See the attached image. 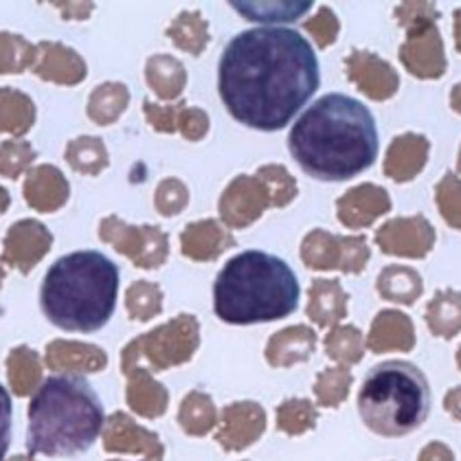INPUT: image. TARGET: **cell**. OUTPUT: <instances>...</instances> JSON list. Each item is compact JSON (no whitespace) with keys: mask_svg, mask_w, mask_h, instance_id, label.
Returning a JSON list of instances; mask_svg holds the SVG:
<instances>
[{"mask_svg":"<svg viewBox=\"0 0 461 461\" xmlns=\"http://www.w3.org/2000/svg\"><path fill=\"white\" fill-rule=\"evenodd\" d=\"M321 84L312 44L288 27H255L230 38L218 64V93L230 117L250 130L277 132Z\"/></svg>","mask_w":461,"mask_h":461,"instance_id":"obj_1","label":"cell"},{"mask_svg":"<svg viewBox=\"0 0 461 461\" xmlns=\"http://www.w3.org/2000/svg\"><path fill=\"white\" fill-rule=\"evenodd\" d=\"M288 148L308 176L323 183L352 180L378 158L375 119L358 99L323 95L293 125Z\"/></svg>","mask_w":461,"mask_h":461,"instance_id":"obj_2","label":"cell"},{"mask_svg":"<svg viewBox=\"0 0 461 461\" xmlns=\"http://www.w3.org/2000/svg\"><path fill=\"white\" fill-rule=\"evenodd\" d=\"M27 418V450L44 457L86 453L106 426L97 391L79 374L49 375L33 393Z\"/></svg>","mask_w":461,"mask_h":461,"instance_id":"obj_3","label":"cell"},{"mask_svg":"<svg viewBox=\"0 0 461 461\" xmlns=\"http://www.w3.org/2000/svg\"><path fill=\"white\" fill-rule=\"evenodd\" d=\"M119 268L97 250H75L47 270L40 308L55 328L93 334L113 319L119 294Z\"/></svg>","mask_w":461,"mask_h":461,"instance_id":"obj_4","label":"cell"},{"mask_svg":"<svg viewBox=\"0 0 461 461\" xmlns=\"http://www.w3.org/2000/svg\"><path fill=\"white\" fill-rule=\"evenodd\" d=\"M302 288L294 270L264 250L230 258L213 284V312L229 325L270 323L297 310Z\"/></svg>","mask_w":461,"mask_h":461,"instance_id":"obj_5","label":"cell"},{"mask_svg":"<svg viewBox=\"0 0 461 461\" xmlns=\"http://www.w3.org/2000/svg\"><path fill=\"white\" fill-rule=\"evenodd\" d=\"M430 413L429 380L409 360H384L365 375L358 391V415L380 438H404Z\"/></svg>","mask_w":461,"mask_h":461,"instance_id":"obj_6","label":"cell"},{"mask_svg":"<svg viewBox=\"0 0 461 461\" xmlns=\"http://www.w3.org/2000/svg\"><path fill=\"white\" fill-rule=\"evenodd\" d=\"M395 20L407 32L400 47V62L418 79H439L448 68L435 3H402L395 7Z\"/></svg>","mask_w":461,"mask_h":461,"instance_id":"obj_7","label":"cell"},{"mask_svg":"<svg viewBox=\"0 0 461 461\" xmlns=\"http://www.w3.org/2000/svg\"><path fill=\"white\" fill-rule=\"evenodd\" d=\"M200 345V325L194 314H180L123 349V372L130 374L139 356H145L157 372L187 363Z\"/></svg>","mask_w":461,"mask_h":461,"instance_id":"obj_8","label":"cell"},{"mask_svg":"<svg viewBox=\"0 0 461 461\" xmlns=\"http://www.w3.org/2000/svg\"><path fill=\"white\" fill-rule=\"evenodd\" d=\"M99 240L141 270L160 268L169 258V238L154 224H128L117 215L99 222Z\"/></svg>","mask_w":461,"mask_h":461,"instance_id":"obj_9","label":"cell"},{"mask_svg":"<svg viewBox=\"0 0 461 461\" xmlns=\"http://www.w3.org/2000/svg\"><path fill=\"white\" fill-rule=\"evenodd\" d=\"M299 253L310 270H340L345 275H360L369 262L365 235H334L325 229L310 230Z\"/></svg>","mask_w":461,"mask_h":461,"instance_id":"obj_10","label":"cell"},{"mask_svg":"<svg viewBox=\"0 0 461 461\" xmlns=\"http://www.w3.org/2000/svg\"><path fill=\"white\" fill-rule=\"evenodd\" d=\"M267 209H273L270 195L258 176H235L220 195L218 212L227 229H247L258 222Z\"/></svg>","mask_w":461,"mask_h":461,"instance_id":"obj_11","label":"cell"},{"mask_svg":"<svg viewBox=\"0 0 461 461\" xmlns=\"http://www.w3.org/2000/svg\"><path fill=\"white\" fill-rule=\"evenodd\" d=\"M435 227L424 215L391 218L375 230V244L384 255L407 259H424L435 247Z\"/></svg>","mask_w":461,"mask_h":461,"instance_id":"obj_12","label":"cell"},{"mask_svg":"<svg viewBox=\"0 0 461 461\" xmlns=\"http://www.w3.org/2000/svg\"><path fill=\"white\" fill-rule=\"evenodd\" d=\"M53 247L51 230L38 220H18L7 229L3 240V262L29 275L47 258Z\"/></svg>","mask_w":461,"mask_h":461,"instance_id":"obj_13","label":"cell"},{"mask_svg":"<svg viewBox=\"0 0 461 461\" xmlns=\"http://www.w3.org/2000/svg\"><path fill=\"white\" fill-rule=\"evenodd\" d=\"M348 79L374 102H387L400 88V77L387 59L369 51H352L345 58Z\"/></svg>","mask_w":461,"mask_h":461,"instance_id":"obj_14","label":"cell"},{"mask_svg":"<svg viewBox=\"0 0 461 461\" xmlns=\"http://www.w3.org/2000/svg\"><path fill=\"white\" fill-rule=\"evenodd\" d=\"M391 212V198L387 189L378 185L363 183L348 189L337 200V218L343 227L363 230L372 227L378 218Z\"/></svg>","mask_w":461,"mask_h":461,"instance_id":"obj_15","label":"cell"},{"mask_svg":"<svg viewBox=\"0 0 461 461\" xmlns=\"http://www.w3.org/2000/svg\"><path fill=\"white\" fill-rule=\"evenodd\" d=\"M32 71L44 82L58 84V86H77L86 79L88 67L86 59L75 49L42 40L38 42V58Z\"/></svg>","mask_w":461,"mask_h":461,"instance_id":"obj_16","label":"cell"},{"mask_svg":"<svg viewBox=\"0 0 461 461\" xmlns=\"http://www.w3.org/2000/svg\"><path fill=\"white\" fill-rule=\"evenodd\" d=\"M267 429V413L258 402H235L222 411V422L215 435L224 450H244L258 442Z\"/></svg>","mask_w":461,"mask_h":461,"instance_id":"obj_17","label":"cell"},{"mask_svg":"<svg viewBox=\"0 0 461 461\" xmlns=\"http://www.w3.org/2000/svg\"><path fill=\"white\" fill-rule=\"evenodd\" d=\"M24 203L38 213H55L68 203L71 187L55 165H36L27 172L23 183Z\"/></svg>","mask_w":461,"mask_h":461,"instance_id":"obj_18","label":"cell"},{"mask_svg":"<svg viewBox=\"0 0 461 461\" xmlns=\"http://www.w3.org/2000/svg\"><path fill=\"white\" fill-rule=\"evenodd\" d=\"M235 238L220 220L207 218L187 224L180 233V253L192 262H215L235 247Z\"/></svg>","mask_w":461,"mask_h":461,"instance_id":"obj_19","label":"cell"},{"mask_svg":"<svg viewBox=\"0 0 461 461\" xmlns=\"http://www.w3.org/2000/svg\"><path fill=\"white\" fill-rule=\"evenodd\" d=\"M365 345L374 354H407L415 348L413 321H411L409 314L400 312V310H383V312L374 317Z\"/></svg>","mask_w":461,"mask_h":461,"instance_id":"obj_20","label":"cell"},{"mask_svg":"<svg viewBox=\"0 0 461 461\" xmlns=\"http://www.w3.org/2000/svg\"><path fill=\"white\" fill-rule=\"evenodd\" d=\"M429 152L430 143L424 134H400L391 141L387 157H384V176L393 183H411L422 174Z\"/></svg>","mask_w":461,"mask_h":461,"instance_id":"obj_21","label":"cell"},{"mask_svg":"<svg viewBox=\"0 0 461 461\" xmlns=\"http://www.w3.org/2000/svg\"><path fill=\"white\" fill-rule=\"evenodd\" d=\"M349 294L339 279H314L308 290V317L319 328H334L348 317Z\"/></svg>","mask_w":461,"mask_h":461,"instance_id":"obj_22","label":"cell"},{"mask_svg":"<svg viewBox=\"0 0 461 461\" xmlns=\"http://www.w3.org/2000/svg\"><path fill=\"white\" fill-rule=\"evenodd\" d=\"M317 348V334L305 325H293L273 334L267 345V360L273 367H293L305 363Z\"/></svg>","mask_w":461,"mask_h":461,"instance_id":"obj_23","label":"cell"},{"mask_svg":"<svg viewBox=\"0 0 461 461\" xmlns=\"http://www.w3.org/2000/svg\"><path fill=\"white\" fill-rule=\"evenodd\" d=\"M106 448L108 450H128V453H145L152 461H160L163 457V444L154 433L141 429L128 418V415L117 413L110 418L106 430Z\"/></svg>","mask_w":461,"mask_h":461,"instance_id":"obj_24","label":"cell"},{"mask_svg":"<svg viewBox=\"0 0 461 461\" xmlns=\"http://www.w3.org/2000/svg\"><path fill=\"white\" fill-rule=\"evenodd\" d=\"M145 82L163 102H176L187 86V71L174 55L158 53L145 62Z\"/></svg>","mask_w":461,"mask_h":461,"instance_id":"obj_25","label":"cell"},{"mask_svg":"<svg viewBox=\"0 0 461 461\" xmlns=\"http://www.w3.org/2000/svg\"><path fill=\"white\" fill-rule=\"evenodd\" d=\"M426 328L433 337L450 340L461 334V293L453 288L438 290L426 305Z\"/></svg>","mask_w":461,"mask_h":461,"instance_id":"obj_26","label":"cell"},{"mask_svg":"<svg viewBox=\"0 0 461 461\" xmlns=\"http://www.w3.org/2000/svg\"><path fill=\"white\" fill-rule=\"evenodd\" d=\"M47 363L55 372H99L106 367V354L90 345L55 340L47 348Z\"/></svg>","mask_w":461,"mask_h":461,"instance_id":"obj_27","label":"cell"},{"mask_svg":"<svg viewBox=\"0 0 461 461\" xmlns=\"http://www.w3.org/2000/svg\"><path fill=\"white\" fill-rule=\"evenodd\" d=\"M375 290L384 302L398 305H413L422 297V275L409 267H384L375 279Z\"/></svg>","mask_w":461,"mask_h":461,"instance_id":"obj_28","label":"cell"},{"mask_svg":"<svg viewBox=\"0 0 461 461\" xmlns=\"http://www.w3.org/2000/svg\"><path fill=\"white\" fill-rule=\"evenodd\" d=\"M36 123V104L18 88H0V132L24 137Z\"/></svg>","mask_w":461,"mask_h":461,"instance_id":"obj_29","label":"cell"},{"mask_svg":"<svg viewBox=\"0 0 461 461\" xmlns=\"http://www.w3.org/2000/svg\"><path fill=\"white\" fill-rule=\"evenodd\" d=\"M165 36L174 42V47L180 51L194 55H203L207 51L209 42H212V33H209V23L200 12H183L172 20Z\"/></svg>","mask_w":461,"mask_h":461,"instance_id":"obj_30","label":"cell"},{"mask_svg":"<svg viewBox=\"0 0 461 461\" xmlns=\"http://www.w3.org/2000/svg\"><path fill=\"white\" fill-rule=\"evenodd\" d=\"M130 104V90L122 82H104L93 88L86 104V114L93 123L110 125L119 122Z\"/></svg>","mask_w":461,"mask_h":461,"instance_id":"obj_31","label":"cell"},{"mask_svg":"<svg viewBox=\"0 0 461 461\" xmlns=\"http://www.w3.org/2000/svg\"><path fill=\"white\" fill-rule=\"evenodd\" d=\"M169 395L163 384L148 372H134L128 384V404L143 418H160L167 409Z\"/></svg>","mask_w":461,"mask_h":461,"instance_id":"obj_32","label":"cell"},{"mask_svg":"<svg viewBox=\"0 0 461 461\" xmlns=\"http://www.w3.org/2000/svg\"><path fill=\"white\" fill-rule=\"evenodd\" d=\"M64 158L71 165L73 172L84 174V176H99L110 163L106 143L99 137H90V134L73 139V141L67 145Z\"/></svg>","mask_w":461,"mask_h":461,"instance_id":"obj_33","label":"cell"},{"mask_svg":"<svg viewBox=\"0 0 461 461\" xmlns=\"http://www.w3.org/2000/svg\"><path fill=\"white\" fill-rule=\"evenodd\" d=\"M178 424L187 435H195V438L207 435L218 424V411H215L213 400L207 393L192 391L180 404Z\"/></svg>","mask_w":461,"mask_h":461,"instance_id":"obj_34","label":"cell"},{"mask_svg":"<svg viewBox=\"0 0 461 461\" xmlns=\"http://www.w3.org/2000/svg\"><path fill=\"white\" fill-rule=\"evenodd\" d=\"M365 349H367V345H365L363 332L354 325H334L325 337V352L340 367L358 365L363 360Z\"/></svg>","mask_w":461,"mask_h":461,"instance_id":"obj_35","label":"cell"},{"mask_svg":"<svg viewBox=\"0 0 461 461\" xmlns=\"http://www.w3.org/2000/svg\"><path fill=\"white\" fill-rule=\"evenodd\" d=\"M38 44H32L18 33L0 32V75H20L33 68Z\"/></svg>","mask_w":461,"mask_h":461,"instance_id":"obj_36","label":"cell"},{"mask_svg":"<svg viewBox=\"0 0 461 461\" xmlns=\"http://www.w3.org/2000/svg\"><path fill=\"white\" fill-rule=\"evenodd\" d=\"M238 14L255 23H290L310 12L312 3H230Z\"/></svg>","mask_w":461,"mask_h":461,"instance_id":"obj_37","label":"cell"},{"mask_svg":"<svg viewBox=\"0 0 461 461\" xmlns=\"http://www.w3.org/2000/svg\"><path fill=\"white\" fill-rule=\"evenodd\" d=\"M7 374L9 384H12L16 395H29L36 391L40 383V363L36 352L29 348L12 349L7 358Z\"/></svg>","mask_w":461,"mask_h":461,"instance_id":"obj_38","label":"cell"},{"mask_svg":"<svg viewBox=\"0 0 461 461\" xmlns=\"http://www.w3.org/2000/svg\"><path fill=\"white\" fill-rule=\"evenodd\" d=\"M352 374L348 367H328L317 375L314 383V395L317 402L325 409H337L348 400L349 389H352Z\"/></svg>","mask_w":461,"mask_h":461,"instance_id":"obj_39","label":"cell"},{"mask_svg":"<svg viewBox=\"0 0 461 461\" xmlns=\"http://www.w3.org/2000/svg\"><path fill=\"white\" fill-rule=\"evenodd\" d=\"M255 176L262 180L264 187H267L273 209L288 207V204L297 198V180H294L293 174H290L284 165H262V167L255 172Z\"/></svg>","mask_w":461,"mask_h":461,"instance_id":"obj_40","label":"cell"},{"mask_svg":"<svg viewBox=\"0 0 461 461\" xmlns=\"http://www.w3.org/2000/svg\"><path fill=\"white\" fill-rule=\"evenodd\" d=\"M125 308H128L130 319L149 321L158 317L163 310V293L157 284L152 282H134L125 293Z\"/></svg>","mask_w":461,"mask_h":461,"instance_id":"obj_41","label":"cell"},{"mask_svg":"<svg viewBox=\"0 0 461 461\" xmlns=\"http://www.w3.org/2000/svg\"><path fill=\"white\" fill-rule=\"evenodd\" d=\"M319 411L310 400L293 398L285 400L277 409V429L285 435H302L317 426Z\"/></svg>","mask_w":461,"mask_h":461,"instance_id":"obj_42","label":"cell"},{"mask_svg":"<svg viewBox=\"0 0 461 461\" xmlns=\"http://www.w3.org/2000/svg\"><path fill=\"white\" fill-rule=\"evenodd\" d=\"M435 204L450 229L461 230V178L448 172L435 185Z\"/></svg>","mask_w":461,"mask_h":461,"instance_id":"obj_43","label":"cell"},{"mask_svg":"<svg viewBox=\"0 0 461 461\" xmlns=\"http://www.w3.org/2000/svg\"><path fill=\"white\" fill-rule=\"evenodd\" d=\"M36 149L29 141L23 139H9L0 143V176L16 180L24 172L32 169V163L36 160Z\"/></svg>","mask_w":461,"mask_h":461,"instance_id":"obj_44","label":"cell"},{"mask_svg":"<svg viewBox=\"0 0 461 461\" xmlns=\"http://www.w3.org/2000/svg\"><path fill=\"white\" fill-rule=\"evenodd\" d=\"M189 204V189L180 178H163L154 192V207L163 218L183 213Z\"/></svg>","mask_w":461,"mask_h":461,"instance_id":"obj_45","label":"cell"},{"mask_svg":"<svg viewBox=\"0 0 461 461\" xmlns=\"http://www.w3.org/2000/svg\"><path fill=\"white\" fill-rule=\"evenodd\" d=\"M303 29L314 38V42H317L319 49H328L337 42L339 32H340V23L332 9L319 7V12L314 14L312 18L305 20Z\"/></svg>","mask_w":461,"mask_h":461,"instance_id":"obj_46","label":"cell"},{"mask_svg":"<svg viewBox=\"0 0 461 461\" xmlns=\"http://www.w3.org/2000/svg\"><path fill=\"white\" fill-rule=\"evenodd\" d=\"M183 108H185V102L174 104V106H160V104H154L149 102V99H145L143 102L145 122L152 125L154 132L174 134L178 132V117Z\"/></svg>","mask_w":461,"mask_h":461,"instance_id":"obj_47","label":"cell"},{"mask_svg":"<svg viewBox=\"0 0 461 461\" xmlns=\"http://www.w3.org/2000/svg\"><path fill=\"white\" fill-rule=\"evenodd\" d=\"M209 125H212V122H209V114L203 108H192L185 104V108L180 110L178 132L187 141H203L209 134Z\"/></svg>","mask_w":461,"mask_h":461,"instance_id":"obj_48","label":"cell"},{"mask_svg":"<svg viewBox=\"0 0 461 461\" xmlns=\"http://www.w3.org/2000/svg\"><path fill=\"white\" fill-rule=\"evenodd\" d=\"M12 395L0 384V461L7 455L12 444Z\"/></svg>","mask_w":461,"mask_h":461,"instance_id":"obj_49","label":"cell"},{"mask_svg":"<svg viewBox=\"0 0 461 461\" xmlns=\"http://www.w3.org/2000/svg\"><path fill=\"white\" fill-rule=\"evenodd\" d=\"M53 7L62 14L64 20H77V23L90 18V14L95 12L93 3H53Z\"/></svg>","mask_w":461,"mask_h":461,"instance_id":"obj_50","label":"cell"},{"mask_svg":"<svg viewBox=\"0 0 461 461\" xmlns=\"http://www.w3.org/2000/svg\"><path fill=\"white\" fill-rule=\"evenodd\" d=\"M418 461H455V453L448 444L430 442L420 450Z\"/></svg>","mask_w":461,"mask_h":461,"instance_id":"obj_51","label":"cell"},{"mask_svg":"<svg viewBox=\"0 0 461 461\" xmlns=\"http://www.w3.org/2000/svg\"><path fill=\"white\" fill-rule=\"evenodd\" d=\"M444 411L450 415V418L461 422V384L459 387H453V389L446 391Z\"/></svg>","mask_w":461,"mask_h":461,"instance_id":"obj_52","label":"cell"},{"mask_svg":"<svg viewBox=\"0 0 461 461\" xmlns=\"http://www.w3.org/2000/svg\"><path fill=\"white\" fill-rule=\"evenodd\" d=\"M453 36H455V49L461 53V7L453 12Z\"/></svg>","mask_w":461,"mask_h":461,"instance_id":"obj_53","label":"cell"},{"mask_svg":"<svg viewBox=\"0 0 461 461\" xmlns=\"http://www.w3.org/2000/svg\"><path fill=\"white\" fill-rule=\"evenodd\" d=\"M450 108L461 114V82L455 84L453 90H450Z\"/></svg>","mask_w":461,"mask_h":461,"instance_id":"obj_54","label":"cell"},{"mask_svg":"<svg viewBox=\"0 0 461 461\" xmlns=\"http://www.w3.org/2000/svg\"><path fill=\"white\" fill-rule=\"evenodd\" d=\"M9 204H12V195H9L7 189H5L3 185H0V215L7 212Z\"/></svg>","mask_w":461,"mask_h":461,"instance_id":"obj_55","label":"cell"},{"mask_svg":"<svg viewBox=\"0 0 461 461\" xmlns=\"http://www.w3.org/2000/svg\"><path fill=\"white\" fill-rule=\"evenodd\" d=\"M5 275H7V270H5L3 258H0V285H3V282H5Z\"/></svg>","mask_w":461,"mask_h":461,"instance_id":"obj_56","label":"cell"},{"mask_svg":"<svg viewBox=\"0 0 461 461\" xmlns=\"http://www.w3.org/2000/svg\"><path fill=\"white\" fill-rule=\"evenodd\" d=\"M455 363H457V367H459V372H461V345H459L457 354H455Z\"/></svg>","mask_w":461,"mask_h":461,"instance_id":"obj_57","label":"cell"},{"mask_svg":"<svg viewBox=\"0 0 461 461\" xmlns=\"http://www.w3.org/2000/svg\"><path fill=\"white\" fill-rule=\"evenodd\" d=\"M457 169L461 172V145H459V154H457Z\"/></svg>","mask_w":461,"mask_h":461,"instance_id":"obj_58","label":"cell"},{"mask_svg":"<svg viewBox=\"0 0 461 461\" xmlns=\"http://www.w3.org/2000/svg\"><path fill=\"white\" fill-rule=\"evenodd\" d=\"M9 461H33V459H29V457H14V459H9Z\"/></svg>","mask_w":461,"mask_h":461,"instance_id":"obj_59","label":"cell"}]
</instances>
